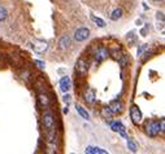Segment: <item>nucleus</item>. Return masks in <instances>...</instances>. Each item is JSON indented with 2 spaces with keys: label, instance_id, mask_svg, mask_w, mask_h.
Returning <instances> with one entry per match:
<instances>
[{
  "label": "nucleus",
  "instance_id": "nucleus-26",
  "mask_svg": "<svg viewBox=\"0 0 165 154\" xmlns=\"http://www.w3.org/2000/svg\"><path fill=\"white\" fill-rule=\"evenodd\" d=\"M98 154H108V153H107L105 150H103V149H99L98 150Z\"/></svg>",
  "mask_w": 165,
  "mask_h": 154
},
{
  "label": "nucleus",
  "instance_id": "nucleus-17",
  "mask_svg": "<svg viewBox=\"0 0 165 154\" xmlns=\"http://www.w3.org/2000/svg\"><path fill=\"white\" fill-rule=\"evenodd\" d=\"M7 18H8V11L5 7L0 5V22H4Z\"/></svg>",
  "mask_w": 165,
  "mask_h": 154
},
{
  "label": "nucleus",
  "instance_id": "nucleus-24",
  "mask_svg": "<svg viewBox=\"0 0 165 154\" xmlns=\"http://www.w3.org/2000/svg\"><path fill=\"white\" fill-rule=\"evenodd\" d=\"M64 101H65L66 104H69V102L71 101V97H70V95H68V93H65V95H64Z\"/></svg>",
  "mask_w": 165,
  "mask_h": 154
},
{
  "label": "nucleus",
  "instance_id": "nucleus-3",
  "mask_svg": "<svg viewBox=\"0 0 165 154\" xmlns=\"http://www.w3.org/2000/svg\"><path fill=\"white\" fill-rule=\"evenodd\" d=\"M76 71L81 77H85L86 74H87V71H89V62L86 61L85 58H80V60L77 61V64H76Z\"/></svg>",
  "mask_w": 165,
  "mask_h": 154
},
{
  "label": "nucleus",
  "instance_id": "nucleus-7",
  "mask_svg": "<svg viewBox=\"0 0 165 154\" xmlns=\"http://www.w3.org/2000/svg\"><path fill=\"white\" fill-rule=\"evenodd\" d=\"M111 128H112V131L120 134L124 139H127V137H129V136L126 135V132H125V126H124V124L121 123V122H118V121L112 122V123H111Z\"/></svg>",
  "mask_w": 165,
  "mask_h": 154
},
{
  "label": "nucleus",
  "instance_id": "nucleus-16",
  "mask_svg": "<svg viewBox=\"0 0 165 154\" xmlns=\"http://www.w3.org/2000/svg\"><path fill=\"white\" fill-rule=\"evenodd\" d=\"M127 140V148H129V150H130L131 153H137L138 152V145H137V143L135 141H133L131 139H126Z\"/></svg>",
  "mask_w": 165,
  "mask_h": 154
},
{
  "label": "nucleus",
  "instance_id": "nucleus-4",
  "mask_svg": "<svg viewBox=\"0 0 165 154\" xmlns=\"http://www.w3.org/2000/svg\"><path fill=\"white\" fill-rule=\"evenodd\" d=\"M90 36V30L87 27H80L74 33V39L76 42H83Z\"/></svg>",
  "mask_w": 165,
  "mask_h": 154
},
{
  "label": "nucleus",
  "instance_id": "nucleus-10",
  "mask_svg": "<svg viewBox=\"0 0 165 154\" xmlns=\"http://www.w3.org/2000/svg\"><path fill=\"white\" fill-rule=\"evenodd\" d=\"M38 104L42 109H48L49 108V97L47 96L46 92H39L38 95Z\"/></svg>",
  "mask_w": 165,
  "mask_h": 154
},
{
  "label": "nucleus",
  "instance_id": "nucleus-12",
  "mask_svg": "<svg viewBox=\"0 0 165 154\" xmlns=\"http://www.w3.org/2000/svg\"><path fill=\"white\" fill-rule=\"evenodd\" d=\"M70 86H71V82H70V78L68 75L65 77H62L60 79V91L64 92V93H66L69 90H70Z\"/></svg>",
  "mask_w": 165,
  "mask_h": 154
},
{
  "label": "nucleus",
  "instance_id": "nucleus-13",
  "mask_svg": "<svg viewBox=\"0 0 165 154\" xmlns=\"http://www.w3.org/2000/svg\"><path fill=\"white\" fill-rule=\"evenodd\" d=\"M70 44H71L70 38H69L68 35H64V36H61L60 40H59V48L64 51V49L69 48V47H70Z\"/></svg>",
  "mask_w": 165,
  "mask_h": 154
},
{
  "label": "nucleus",
  "instance_id": "nucleus-15",
  "mask_svg": "<svg viewBox=\"0 0 165 154\" xmlns=\"http://www.w3.org/2000/svg\"><path fill=\"white\" fill-rule=\"evenodd\" d=\"M122 9L121 8H117V9H114L112 13H111V20L112 21H117V20H120L121 17H122Z\"/></svg>",
  "mask_w": 165,
  "mask_h": 154
},
{
  "label": "nucleus",
  "instance_id": "nucleus-20",
  "mask_svg": "<svg viewBox=\"0 0 165 154\" xmlns=\"http://www.w3.org/2000/svg\"><path fill=\"white\" fill-rule=\"evenodd\" d=\"M98 150H99V148H95V146H87L85 153L86 154H98Z\"/></svg>",
  "mask_w": 165,
  "mask_h": 154
},
{
  "label": "nucleus",
  "instance_id": "nucleus-2",
  "mask_svg": "<svg viewBox=\"0 0 165 154\" xmlns=\"http://www.w3.org/2000/svg\"><path fill=\"white\" fill-rule=\"evenodd\" d=\"M146 132L148 136L155 137L160 134V122L159 121H149L146 124Z\"/></svg>",
  "mask_w": 165,
  "mask_h": 154
},
{
  "label": "nucleus",
  "instance_id": "nucleus-22",
  "mask_svg": "<svg viewBox=\"0 0 165 154\" xmlns=\"http://www.w3.org/2000/svg\"><path fill=\"white\" fill-rule=\"evenodd\" d=\"M20 77L22 79H25V80H27V79H30V73H29V71H22Z\"/></svg>",
  "mask_w": 165,
  "mask_h": 154
},
{
  "label": "nucleus",
  "instance_id": "nucleus-21",
  "mask_svg": "<svg viewBox=\"0 0 165 154\" xmlns=\"http://www.w3.org/2000/svg\"><path fill=\"white\" fill-rule=\"evenodd\" d=\"M146 49H148V44H142V46L138 48V56H142Z\"/></svg>",
  "mask_w": 165,
  "mask_h": 154
},
{
  "label": "nucleus",
  "instance_id": "nucleus-28",
  "mask_svg": "<svg viewBox=\"0 0 165 154\" xmlns=\"http://www.w3.org/2000/svg\"><path fill=\"white\" fill-rule=\"evenodd\" d=\"M71 154H74V153H71Z\"/></svg>",
  "mask_w": 165,
  "mask_h": 154
},
{
  "label": "nucleus",
  "instance_id": "nucleus-25",
  "mask_svg": "<svg viewBox=\"0 0 165 154\" xmlns=\"http://www.w3.org/2000/svg\"><path fill=\"white\" fill-rule=\"evenodd\" d=\"M156 17H157V18H160V20H164V18H165V17L163 16V14H161V12H157V16H156Z\"/></svg>",
  "mask_w": 165,
  "mask_h": 154
},
{
  "label": "nucleus",
  "instance_id": "nucleus-11",
  "mask_svg": "<svg viewBox=\"0 0 165 154\" xmlns=\"http://www.w3.org/2000/svg\"><path fill=\"white\" fill-rule=\"evenodd\" d=\"M83 99H85V101L87 102V104H94V102L96 101V93H95V91L92 90V88H87L86 92H85V95H83Z\"/></svg>",
  "mask_w": 165,
  "mask_h": 154
},
{
  "label": "nucleus",
  "instance_id": "nucleus-18",
  "mask_svg": "<svg viewBox=\"0 0 165 154\" xmlns=\"http://www.w3.org/2000/svg\"><path fill=\"white\" fill-rule=\"evenodd\" d=\"M91 20L95 22L96 26H99V27H105V22H104V20H102V18H99V17L94 16V14H91Z\"/></svg>",
  "mask_w": 165,
  "mask_h": 154
},
{
  "label": "nucleus",
  "instance_id": "nucleus-9",
  "mask_svg": "<svg viewBox=\"0 0 165 154\" xmlns=\"http://www.w3.org/2000/svg\"><path fill=\"white\" fill-rule=\"evenodd\" d=\"M31 47H33V49H34L37 53H43V52H46V51H47L48 44H47V42H44V40H37L35 43L31 44Z\"/></svg>",
  "mask_w": 165,
  "mask_h": 154
},
{
  "label": "nucleus",
  "instance_id": "nucleus-23",
  "mask_svg": "<svg viewBox=\"0 0 165 154\" xmlns=\"http://www.w3.org/2000/svg\"><path fill=\"white\" fill-rule=\"evenodd\" d=\"M35 64H37L40 69H44L46 68V64L43 62V61H40V60H35Z\"/></svg>",
  "mask_w": 165,
  "mask_h": 154
},
{
  "label": "nucleus",
  "instance_id": "nucleus-6",
  "mask_svg": "<svg viewBox=\"0 0 165 154\" xmlns=\"http://www.w3.org/2000/svg\"><path fill=\"white\" fill-rule=\"evenodd\" d=\"M95 61L99 64V62H103L107 57L109 56V51L107 49V48H104V47H99L98 49H96V52H95Z\"/></svg>",
  "mask_w": 165,
  "mask_h": 154
},
{
  "label": "nucleus",
  "instance_id": "nucleus-8",
  "mask_svg": "<svg viewBox=\"0 0 165 154\" xmlns=\"http://www.w3.org/2000/svg\"><path fill=\"white\" fill-rule=\"evenodd\" d=\"M111 109V112L112 114H121L124 112V104L121 102L120 100H114L111 102V105L108 106Z\"/></svg>",
  "mask_w": 165,
  "mask_h": 154
},
{
  "label": "nucleus",
  "instance_id": "nucleus-27",
  "mask_svg": "<svg viewBox=\"0 0 165 154\" xmlns=\"http://www.w3.org/2000/svg\"><path fill=\"white\" fill-rule=\"evenodd\" d=\"M154 2H156V3H160V2H163V0H154Z\"/></svg>",
  "mask_w": 165,
  "mask_h": 154
},
{
  "label": "nucleus",
  "instance_id": "nucleus-14",
  "mask_svg": "<svg viewBox=\"0 0 165 154\" xmlns=\"http://www.w3.org/2000/svg\"><path fill=\"white\" fill-rule=\"evenodd\" d=\"M76 110L78 112V114H80L83 119H86V121H90V115H89V113L86 112V109H83L81 105H76Z\"/></svg>",
  "mask_w": 165,
  "mask_h": 154
},
{
  "label": "nucleus",
  "instance_id": "nucleus-19",
  "mask_svg": "<svg viewBox=\"0 0 165 154\" xmlns=\"http://www.w3.org/2000/svg\"><path fill=\"white\" fill-rule=\"evenodd\" d=\"M102 113H103V115L107 119H109L111 117H112V112H111V109L108 108V106H105V108H103V110H102Z\"/></svg>",
  "mask_w": 165,
  "mask_h": 154
},
{
  "label": "nucleus",
  "instance_id": "nucleus-5",
  "mask_svg": "<svg viewBox=\"0 0 165 154\" xmlns=\"http://www.w3.org/2000/svg\"><path fill=\"white\" fill-rule=\"evenodd\" d=\"M130 118H131V122L134 124H139L142 122V113H140V110L138 109V106L133 105L130 108Z\"/></svg>",
  "mask_w": 165,
  "mask_h": 154
},
{
  "label": "nucleus",
  "instance_id": "nucleus-1",
  "mask_svg": "<svg viewBox=\"0 0 165 154\" xmlns=\"http://www.w3.org/2000/svg\"><path fill=\"white\" fill-rule=\"evenodd\" d=\"M42 124L47 131L49 130H56V124H55V117L52 114V112L46 110L42 114Z\"/></svg>",
  "mask_w": 165,
  "mask_h": 154
}]
</instances>
